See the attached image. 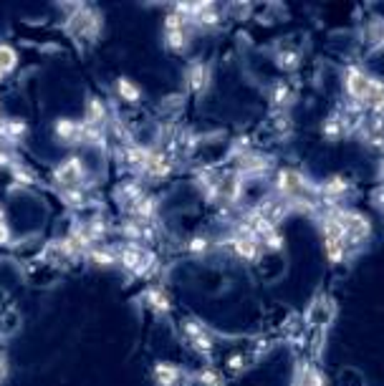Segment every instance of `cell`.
<instances>
[{"label":"cell","instance_id":"6da1fadb","mask_svg":"<svg viewBox=\"0 0 384 386\" xmlns=\"http://www.w3.org/2000/svg\"><path fill=\"white\" fill-rule=\"evenodd\" d=\"M276 190L278 197H283L288 202H311L316 200L308 187L306 177L296 169H278L276 172Z\"/></svg>","mask_w":384,"mask_h":386},{"label":"cell","instance_id":"7a4b0ae2","mask_svg":"<svg viewBox=\"0 0 384 386\" xmlns=\"http://www.w3.org/2000/svg\"><path fill=\"white\" fill-rule=\"evenodd\" d=\"M336 217L342 220L344 230H347V250H356V248H362L367 243V237L372 232V225L369 220L364 217L362 212H356V210H336Z\"/></svg>","mask_w":384,"mask_h":386},{"label":"cell","instance_id":"3957f363","mask_svg":"<svg viewBox=\"0 0 384 386\" xmlns=\"http://www.w3.org/2000/svg\"><path fill=\"white\" fill-rule=\"evenodd\" d=\"M331 318H334V303L326 295H319L306 311V323L308 326H316V329H326Z\"/></svg>","mask_w":384,"mask_h":386},{"label":"cell","instance_id":"277c9868","mask_svg":"<svg viewBox=\"0 0 384 386\" xmlns=\"http://www.w3.org/2000/svg\"><path fill=\"white\" fill-rule=\"evenodd\" d=\"M241 187H243L241 172H225V174L218 177V185H215L213 194H218V197H222V200L228 202H235L241 197Z\"/></svg>","mask_w":384,"mask_h":386},{"label":"cell","instance_id":"5b68a950","mask_svg":"<svg viewBox=\"0 0 384 386\" xmlns=\"http://www.w3.org/2000/svg\"><path fill=\"white\" fill-rule=\"evenodd\" d=\"M69 30H71L73 36H96V30H99V15L91 13V10H78L76 15L71 18L69 23Z\"/></svg>","mask_w":384,"mask_h":386},{"label":"cell","instance_id":"8992f818","mask_svg":"<svg viewBox=\"0 0 384 386\" xmlns=\"http://www.w3.org/2000/svg\"><path fill=\"white\" fill-rule=\"evenodd\" d=\"M321 235H324V243H344L347 240V230H344L342 220L336 217V210L326 212L319 222Z\"/></svg>","mask_w":384,"mask_h":386},{"label":"cell","instance_id":"52a82bcc","mask_svg":"<svg viewBox=\"0 0 384 386\" xmlns=\"http://www.w3.org/2000/svg\"><path fill=\"white\" fill-rule=\"evenodd\" d=\"M233 250L241 260H248V263H256L261 257V240L256 235H235L233 237Z\"/></svg>","mask_w":384,"mask_h":386},{"label":"cell","instance_id":"ba28073f","mask_svg":"<svg viewBox=\"0 0 384 386\" xmlns=\"http://www.w3.org/2000/svg\"><path fill=\"white\" fill-rule=\"evenodd\" d=\"M256 212L261 214V217H265V220H270L273 225H278V222L288 214V200H283V197H270V200L261 202V208H258Z\"/></svg>","mask_w":384,"mask_h":386},{"label":"cell","instance_id":"9c48e42d","mask_svg":"<svg viewBox=\"0 0 384 386\" xmlns=\"http://www.w3.org/2000/svg\"><path fill=\"white\" fill-rule=\"evenodd\" d=\"M185 333H187V338H190V343L200 351V353H207V351L213 349V338H210V333H207V329L202 326V323L187 321L185 323Z\"/></svg>","mask_w":384,"mask_h":386},{"label":"cell","instance_id":"30bf717a","mask_svg":"<svg viewBox=\"0 0 384 386\" xmlns=\"http://www.w3.org/2000/svg\"><path fill=\"white\" fill-rule=\"evenodd\" d=\"M296 386H326V376L316 364L304 361L299 366V374H296Z\"/></svg>","mask_w":384,"mask_h":386},{"label":"cell","instance_id":"8fae6325","mask_svg":"<svg viewBox=\"0 0 384 386\" xmlns=\"http://www.w3.org/2000/svg\"><path fill=\"white\" fill-rule=\"evenodd\" d=\"M81 177H84V165L76 157L66 159L64 165H58L56 169V179L61 185H76V182H81Z\"/></svg>","mask_w":384,"mask_h":386},{"label":"cell","instance_id":"7c38bea8","mask_svg":"<svg viewBox=\"0 0 384 386\" xmlns=\"http://www.w3.org/2000/svg\"><path fill=\"white\" fill-rule=\"evenodd\" d=\"M121 260H124V265H127L129 270H134V273H144L152 265V255L139 250V248H127V250H121Z\"/></svg>","mask_w":384,"mask_h":386},{"label":"cell","instance_id":"4fadbf2b","mask_svg":"<svg viewBox=\"0 0 384 386\" xmlns=\"http://www.w3.org/2000/svg\"><path fill=\"white\" fill-rule=\"evenodd\" d=\"M321 190H324V200L336 202V200H342L344 194H347L349 182L342 177V174H334L331 179H326V182H324V187H321Z\"/></svg>","mask_w":384,"mask_h":386},{"label":"cell","instance_id":"5bb4252c","mask_svg":"<svg viewBox=\"0 0 384 386\" xmlns=\"http://www.w3.org/2000/svg\"><path fill=\"white\" fill-rule=\"evenodd\" d=\"M155 376L159 381V386H177L180 384V369L175 364H157L155 366Z\"/></svg>","mask_w":384,"mask_h":386},{"label":"cell","instance_id":"9a60e30c","mask_svg":"<svg viewBox=\"0 0 384 386\" xmlns=\"http://www.w3.org/2000/svg\"><path fill=\"white\" fill-rule=\"evenodd\" d=\"M344 131H347V122H344L339 114L329 116L326 122H324V136H326V139H331V142H334V139H342Z\"/></svg>","mask_w":384,"mask_h":386},{"label":"cell","instance_id":"2e32d148","mask_svg":"<svg viewBox=\"0 0 384 386\" xmlns=\"http://www.w3.org/2000/svg\"><path fill=\"white\" fill-rule=\"evenodd\" d=\"M187 81H190L192 91H202L207 86V66L205 64H195L187 71Z\"/></svg>","mask_w":384,"mask_h":386},{"label":"cell","instance_id":"e0dca14e","mask_svg":"<svg viewBox=\"0 0 384 386\" xmlns=\"http://www.w3.org/2000/svg\"><path fill=\"white\" fill-rule=\"evenodd\" d=\"M268 157H263V154H243L241 159V169L245 172H263L268 169Z\"/></svg>","mask_w":384,"mask_h":386},{"label":"cell","instance_id":"ac0fdd59","mask_svg":"<svg viewBox=\"0 0 384 386\" xmlns=\"http://www.w3.org/2000/svg\"><path fill=\"white\" fill-rule=\"evenodd\" d=\"M347 245L344 243H324V255L331 265H339L344 263V257H347Z\"/></svg>","mask_w":384,"mask_h":386},{"label":"cell","instance_id":"d6986e66","mask_svg":"<svg viewBox=\"0 0 384 386\" xmlns=\"http://www.w3.org/2000/svg\"><path fill=\"white\" fill-rule=\"evenodd\" d=\"M291 99H293V91L283 84V81H278V84L273 86V91H270V101H273L276 107H286V104H291Z\"/></svg>","mask_w":384,"mask_h":386},{"label":"cell","instance_id":"ffe728a7","mask_svg":"<svg viewBox=\"0 0 384 386\" xmlns=\"http://www.w3.org/2000/svg\"><path fill=\"white\" fill-rule=\"evenodd\" d=\"M147 303H150L155 311H159V313H167V311H170V300H167V293H164V291H150V293H147Z\"/></svg>","mask_w":384,"mask_h":386},{"label":"cell","instance_id":"44dd1931","mask_svg":"<svg viewBox=\"0 0 384 386\" xmlns=\"http://www.w3.org/2000/svg\"><path fill=\"white\" fill-rule=\"evenodd\" d=\"M13 66H15V50L8 48V46H0V76L13 71Z\"/></svg>","mask_w":384,"mask_h":386},{"label":"cell","instance_id":"7402d4cb","mask_svg":"<svg viewBox=\"0 0 384 386\" xmlns=\"http://www.w3.org/2000/svg\"><path fill=\"white\" fill-rule=\"evenodd\" d=\"M116 89H119V93H121V96H124L127 101H137V99H139V89H137V86L132 84L129 79H119Z\"/></svg>","mask_w":384,"mask_h":386},{"label":"cell","instance_id":"603a6c76","mask_svg":"<svg viewBox=\"0 0 384 386\" xmlns=\"http://www.w3.org/2000/svg\"><path fill=\"white\" fill-rule=\"evenodd\" d=\"M167 43H170V48L180 50V48H185V30H167Z\"/></svg>","mask_w":384,"mask_h":386},{"label":"cell","instance_id":"cb8c5ba5","mask_svg":"<svg viewBox=\"0 0 384 386\" xmlns=\"http://www.w3.org/2000/svg\"><path fill=\"white\" fill-rule=\"evenodd\" d=\"M278 64H281V68H296L299 66V56L293 53V50H283V53H278Z\"/></svg>","mask_w":384,"mask_h":386},{"label":"cell","instance_id":"d4e9b609","mask_svg":"<svg viewBox=\"0 0 384 386\" xmlns=\"http://www.w3.org/2000/svg\"><path fill=\"white\" fill-rule=\"evenodd\" d=\"M263 245H265V248H270V250H281V248H283V237H281V232H278V230H273L270 235L263 237Z\"/></svg>","mask_w":384,"mask_h":386},{"label":"cell","instance_id":"484cf974","mask_svg":"<svg viewBox=\"0 0 384 386\" xmlns=\"http://www.w3.org/2000/svg\"><path fill=\"white\" fill-rule=\"evenodd\" d=\"M91 257H94V263H99V265H112L116 260V257L112 255L109 250H94Z\"/></svg>","mask_w":384,"mask_h":386},{"label":"cell","instance_id":"4316f807","mask_svg":"<svg viewBox=\"0 0 384 386\" xmlns=\"http://www.w3.org/2000/svg\"><path fill=\"white\" fill-rule=\"evenodd\" d=\"M101 116H104V109H101L99 101L91 99V101H89V119H91V122H99Z\"/></svg>","mask_w":384,"mask_h":386},{"label":"cell","instance_id":"83f0119b","mask_svg":"<svg viewBox=\"0 0 384 386\" xmlns=\"http://www.w3.org/2000/svg\"><path fill=\"white\" fill-rule=\"evenodd\" d=\"M372 202H374V208L384 212V185H379L377 190L372 192Z\"/></svg>","mask_w":384,"mask_h":386},{"label":"cell","instance_id":"f1b7e54d","mask_svg":"<svg viewBox=\"0 0 384 386\" xmlns=\"http://www.w3.org/2000/svg\"><path fill=\"white\" fill-rule=\"evenodd\" d=\"M190 250H192V252L207 250V240H205V237H198V240H192V243H190Z\"/></svg>","mask_w":384,"mask_h":386},{"label":"cell","instance_id":"f546056e","mask_svg":"<svg viewBox=\"0 0 384 386\" xmlns=\"http://www.w3.org/2000/svg\"><path fill=\"white\" fill-rule=\"evenodd\" d=\"M228 366L233 369V371H238L243 366V356H230V361H228Z\"/></svg>","mask_w":384,"mask_h":386},{"label":"cell","instance_id":"4dcf8cb0","mask_svg":"<svg viewBox=\"0 0 384 386\" xmlns=\"http://www.w3.org/2000/svg\"><path fill=\"white\" fill-rule=\"evenodd\" d=\"M6 240H8V230L3 225V220H0V243H6Z\"/></svg>","mask_w":384,"mask_h":386},{"label":"cell","instance_id":"1f68e13d","mask_svg":"<svg viewBox=\"0 0 384 386\" xmlns=\"http://www.w3.org/2000/svg\"><path fill=\"white\" fill-rule=\"evenodd\" d=\"M382 46H384V38H382Z\"/></svg>","mask_w":384,"mask_h":386}]
</instances>
